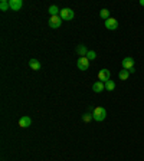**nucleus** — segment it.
<instances>
[{
  "instance_id": "obj_13",
  "label": "nucleus",
  "mask_w": 144,
  "mask_h": 161,
  "mask_svg": "<svg viewBox=\"0 0 144 161\" xmlns=\"http://www.w3.org/2000/svg\"><path fill=\"white\" fill-rule=\"evenodd\" d=\"M48 12H49V15H50V16H58L59 13H61V10H59V7H58L56 4H52Z\"/></svg>"
},
{
  "instance_id": "obj_5",
  "label": "nucleus",
  "mask_w": 144,
  "mask_h": 161,
  "mask_svg": "<svg viewBox=\"0 0 144 161\" xmlns=\"http://www.w3.org/2000/svg\"><path fill=\"white\" fill-rule=\"evenodd\" d=\"M110 78H111V72H110V69H101V71L98 72V79L101 81V82H108L110 81Z\"/></svg>"
},
{
  "instance_id": "obj_14",
  "label": "nucleus",
  "mask_w": 144,
  "mask_h": 161,
  "mask_svg": "<svg viewBox=\"0 0 144 161\" xmlns=\"http://www.w3.org/2000/svg\"><path fill=\"white\" fill-rule=\"evenodd\" d=\"M128 76H130V72L127 71V69H121V71H120V73H118V78L121 79V81H127V79H128Z\"/></svg>"
},
{
  "instance_id": "obj_2",
  "label": "nucleus",
  "mask_w": 144,
  "mask_h": 161,
  "mask_svg": "<svg viewBox=\"0 0 144 161\" xmlns=\"http://www.w3.org/2000/svg\"><path fill=\"white\" fill-rule=\"evenodd\" d=\"M59 16H61L62 20H72V19H74V16H75V13H74L72 9L65 7V9H62V10H61Z\"/></svg>"
},
{
  "instance_id": "obj_18",
  "label": "nucleus",
  "mask_w": 144,
  "mask_h": 161,
  "mask_svg": "<svg viewBox=\"0 0 144 161\" xmlns=\"http://www.w3.org/2000/svg\"><path fill=\"white\" fill-rule=\"evenodd\" d=\"M91 120H94V116H92V114H84L82 115V121L84 122H91Z\"/></svg>"
},
{
  "instance_id": "obj_21",
  "label": "nucleus",
  "mask_w": 144,
  "mask_h": 161,
  "mask_svg": "<svg viewBox=\"0 0 144 161\" xmlns=\"http://www.w3.org/2000/svg\"><path fill=\"white\" fill-rule=\"evenodd\" d=\"M140 4L141 6H144V0H140Z\"/></svg>"
},
{
  "instance_id": "obj_20",
  "label": "nucleus",
  "mask_w": 144,
  "mask_h": 161,
  "mask_svg": "<svg viewBox=\"0 0 144 161\" xmlns=\"http://www.w3.org/2000/svg\"><path fill=\"white\" fill-rule=\"evenodd\" d=\"M128 72H130V73H134V72H136V68H131V69H128Z\"/></svg>"
},
{
  "instance_id": "obj_10",
  "label": "nucleus",
  "mask_w": 144,
  "mask_h": 161,
  "mask_svg": "<svg viewBox=\"0 0 144 161\" xmlns=\"http://www.w3.org/2000/svg\"><path fill=\"white\" fill-rule=\"evenodd\" d=\"M104 89H105V83L101 82V81H97V82L92 83V91H94V92H97V94L103 92Z\"/></svg>"
},
{
  "instance_id": "obj_3",
  "label": "nucleus",
  "mask_w": 144,
  "mask_h": 161,
  "mask_svg": "<svg viewBox=\"0 0 144 161\" xmlns=\"http://www.w3.org/2000/svg\"><path fill=\"white\" fill-rule=\"evenodd\" d=\"M76 65H78V69H81V71H87L88 68H89V59H88L87 56L78 58V62H76Z\"/></svg>"
},
{
  "instance_id": "obj_1",
  "label": "nucleus",
  "mask_w": 144,
  "mask_h": 161,
  "mask_svg": "<svg viewBox=\"0 0 144 161\" xmlns=\"http://www.w3.org/2000/svg\"><path fill=\"white\" fill-rule=\"evenodd\" d=\"M92 116H94L95 121H98V122H101V121H104L107 118V111L104 107H97V108L92 111Z\"/></svg>"
},
{
  "instance_id": "obj_7",
  "label": "nucleus",
  "mask_w": 144,
  "mask_h": 161,
  "mask_svg": "<svg viewBox=\"0 0 144 161\" xmlns=\"http://www.w3.org/2000/svg\"><path fill=\"white\" fill-rule=\"evenodd\" d=\"M121 65H122V69H131V68H134V59L131 56H127V58H124L122 59V62H121Z\"/></svg>"
},
{
  "instance_id": "obj_4",
  "label": "nucleus",
  "mask_w": 144,
  "mask_h": 161,
  "mask_svg": "<svg viewBox=\"0 0 144 161\" xmlns=\"http://www.w3.org/2000/svg\"><path fill=\"white\" fill-rule=\"evenodd\" d=\"M62 22H64V20L61 19V16H59V15H58V16H50L49 26L52 27V29H58V27L62 25Z\"/></svg>"
},
{
  "instance_id": "obj_9",
  "label": "nucleus",
  "mask_w": 144,
  "mask_h": 161,
  "mask_svg": "<svg viewBox=\"0 0 144 161\" xmlns=\"http://www.w3.org/2000/svg\"><path fill=\"white\" fill-rule=\"evenodd\" d=\"M31 124H32V120H31V116H22L19 120V127L20 128H27V127H31Z\"/></svg>"
},
{
  "instance_id": "obj_17",
  "label": "nucleus",
  "mask_w": 144,
  "mask_h": 161,
  "mask_svg": "<svg viewBox=\"0 0 144 161\" xmlns=\"http://www.w3.org/2000/svg\"><path fill=\"white\" fill-rule=\"evenodd\" d=\"M105 89L107 91H114L115 89V82H114V81H108V82H105Z\"/></svg>"
},
{
  "instance_id": "obj_15",
  "label": "nucleus",
  "mask_w": 144,
  "mask_h": 161,
  "mask_svg": "<svg viewBox=\"0 0 144 161\" xmlns=\"http://www.w3.org/2000/svg\"><path fill=\"white\" fill-rule=\"evenodd\" d=\"M99 17L104 20L110 19V10H108V9H103V10L99 12Z\"/></svg>"
},
{
  "instance_id": "obj_12",
  "label": "nucleus",
  "mask_w": 144,
  "mask_h": 161,
  "mask_svg": "<svg viewBox=\"0 0 144 161\" xmlns=\"http://www.w3.org/2000/svg\"><path fill=\"white\" fill-rule=\"evenodd\" d=\"M29 66L33 69V71H39L41 69V62L38 59H31L29 60Z\"/></svg>"
},
{
  "instance_id": "obj_16",
  "label": "nucleus",
  "mask_w": 144,
  "mask_h": 161,
  "mask_svg": "<svg viewBox=\"0 0 144 161\" xmlns=\"http://www.w3.org/2000/svg\"><path fill=\"white\" fill-rule=\"evenodd\" d=\"M10 9V6H9V2H6V0H2L0 2V10L2 12H6Z\"/></svg>"
},
{
  "instance_id": "obj_19",
  "label": "nucleus",
  "mask_w": 144,
  "mask_h": 161,
  "mask_svg": "<svg viewBox=\"0 0 144 161\" xmlns=\"http://www.w3.org/2000/svg\"><path fill=\"white\" fill-rule=\"evenodd\" d=\"M87 58H88L89 60H94L95 58H97V52H94V50H88Z\"/></svg>"
},
{
  "instance_id": "obj_11",
  "label": "nucleus",
  "mask_w": 144,
  "mask_h": 161,
  "mask_svg": "<svg viewBox=\"0 0 144 161\" xmlns=\"http://www.w3.org/2000/svg\"><path fill=\"white\" fill-rule=\"evenodd\" d=\"M75 50H76V53H78L81 58H82V56H87V53H88L87 46H84V45H78Z\"/></svg>"
},
{
  "instance_id": "obj_8",
  "label": "nucleus",
  "mask_w": 144,
  "mask_h": 161,
  "mask_svg": "<svg viewBox=\"0 0 144 161\" xmlns=\"http://www.w3.org/2000/svg\"><path fill=\"white\" fill-rule=\"evenodd\" d=\"M9 6H10L12 10L17 12V10H20V9H22L23 2H22V0H9Z\"/></svg>"
},
{
  "instance_id": "obj_6",
  "label": "nucleus",
  "mask_w": 144,
  "mask_h": 161,
  "mask_svg": "<svg viewBox=\"0 0 144 161\" xmlns=\"http://www.w3.org/2000/svg\"><path fill=\"white\" fill-rule=\"evenodd\" d=\"M105 27L108 30H115L118 27V20L114 19V17H110V19L105 20Z\"/></svg>"
}]
</instances>
